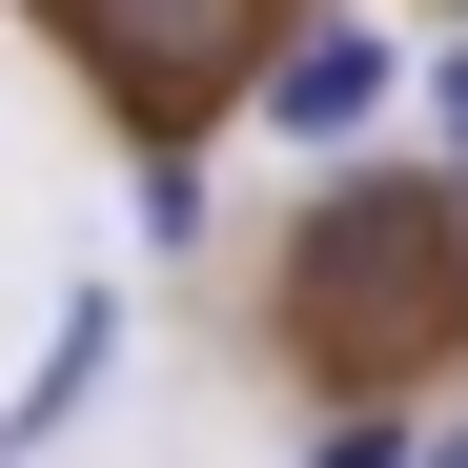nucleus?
I'll use <instances>...</instances> for the list:
<instances>
[{"label":"nucleus","mask_w":468,"mask_h":468,"mask_svg":"<svg viewBox=\"0 0 468 468\" xmlns=\"http://www.w3.org/2000/svg\"><path fill=\"white\" fill-rule=\"evenodd\" d=\"M428 143H448V164H428V184L468 204V41H448V82H428Z\"/></svg>","instance_id":"nucleus-6"},{"label":"nucleus","mask_w":468,"mask_h":468,"mask_svg":"<svg viewBox=\"0 0 468 468\" xmlns=\"http://www.w3.org/2000/svg\"><path fill=\"white\" fill-rule=\"evenodd\" d=\"M408 448H428L408 408H346V428H326V468H408Z\"/></svg>","instance_id":"nucleus-5"},{"label":"nucleus","mask_w":468,"mask_h":468,"mask_svg":"<svg viewBox=\"0 0 468 468\" xmlns=\"http://www.w3.org/2000/svg\"><path fill=\"white\" fill-rule=\"evenodd\" d=\"M285 367H326L346 408H387V387H428L468 346V204L428 164H346L326 204L285 224V285H265Z\"/></svg>","instance_id":"nucleus-1"},{"label":"nucleus","mask_w":468,"mask_h":468,"mask_svg":"<svg viewBox=\"0 0 468 468\" xmlns=\"http://www.w3.org/2000/svg\"><path fill=\"white\" fill-rule=\"evenodd\" d=\"M448 21H468V0H448Z\"/></svg>","instance_id":"nucleus-8"},{"label":"nucleus","mask_w":468,"mask_h":468,"mask_svg":"<svg viewBox=\"0 0 468 468\" xmlns=\"http://www.w3.org/2000/svg\"><path fill=\"white\" fill-rule=\"evenodd\" d=\"M285 143H346V122H387V21H305V41H265V82H245Z\"/></svg>","instance_id":"nucleus-3"},{"label":"nucleus","mask_w":468,"mask_h":468,"mask_svg":"<svg viewBox=\"0 0 468 468\" xmlns=\"http://www.w3.org/2000/svg\"><path fill=\"white\" fill-rule=\"evenodd\" d=\"M41 21L122 82L143 143H184L204 102H245V82H265V0H41Z\"/></svg>","instance_id":"nucleus-2"},{"label":"nucleus","mask_w":468,"mask_h":468,"mask_svg":"<svg viewBox=\"0 0 468 468\" xmlns=\"http://www.w3.org/2000/svg\"><path fill=\"white\" fill-rule=\"evenodd\" d=\"M408 468H468V428H428V448H408Z\"/></svg>","instance_id":"nucleus-7"},{"label":"nucleus","mask_w":468,"mask_h":468,"mask_svg":"<svg viewBox=\"0 0 468 468\" xmlns=\"http://www.w3.org/2000/svg\"><path fill=\"white\" fill-rule=\"evenodd\" d=\"M122 367V305L82 285V305H61V346H41V387H21V428H61V408H82V387Z\"/></svg>","instance_id":"nucleus-4"}]
</instances>
